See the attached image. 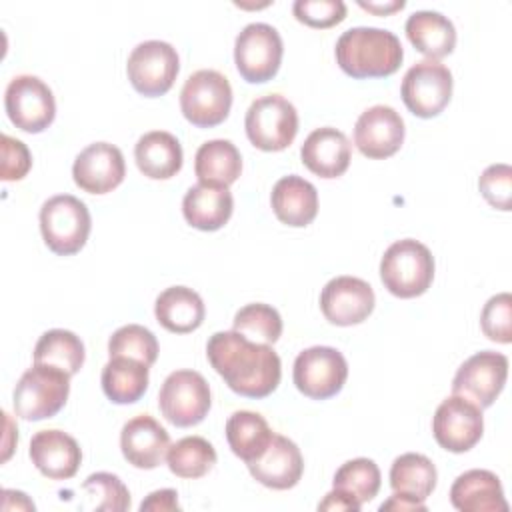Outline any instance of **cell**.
Wrapping results in <instances>:
<instances>
[{"label":"cell","mask_w":512,"mask_h":512,"mask_svg":"<svg viewBox=\"0 0 512 512\" xmlns=\"http://www.w3.org/2000/svg\"><path fill=\"white\" fill-rule=\"evenodd\" d=\"M86 352L80 336L64 328H52L44 332L34 346V362L62 368L74 376L84 364Z\"/></svg>","instance_id":"cell-33"},{"label":"cell","mask_w":512,"mask_h":512,"mask_svg":"<svg viewBox=\"0 0 512 512\" xmlns=\"http://www.w3.org/2000/svg\"><path fill=\"white\" fill-rule=\"evenodd\" d=\"M234 198L228 186L198 182L184 194L182 214L192 228L214 232L220 230L232 216Z\"/></svg>","instance_id":"cell-23"},{"label":"cell","mask_w":512,"mask_h":512,"mask_svg":"<svg viewBox=\"0 0 512 512\" xmlns=\"http://www.w3.org/2000/svg\"><path fill=\"white\" fill-rule=\"evenodd\" d=\"M410 44L428 60L448 56L456 46V28L452 20L434 10L412 12L404 24Z\"/></svg>","instance_id":"cell-27"},{"label":"cell","mask_w":512,"mask_h":512,"mask_svg":"<svg viewBox=\"0 0 512 512\" xmlns=\"http://www.w3.org/2000/svg\"><path fill=\"white\" fill-rule=\"evenodd\" d=\"M68 394H70L68 372L50 364L34 362V366L20 376L14 388V396H12L14 414L30 422L52 418L64 408Z\"/></svg>","instance_id":"cell-4"},{"label":"cell","mask_w":512,"mask_h":512,"mask_svg":"<svg viewBox=\"0 0 512 512\" xmlns=\"http://www.w3.org/2000/svg\"><path fill=\"white\" fill-rule=\"evenodd\" d=\"M404 120L386 104H376L364 110L354 124L356 148L372 160H382L396 154L404 142Z\"/></svg>","instance_id":"cell-17"},{"label":"cell","mask_w":512,"mask_h":512,"mask_svg":"<svg viewBox=\"0 0 512 512\" xmlns=\"http://www.w3.org/2000/svg\"><path fill=\"white\" fill-rule=\"evenodd\" d=\"M478 190L490 206L508 212L512 206V168L490 164L478 178Z\"/></svg>","instance_id":"cell-40"},{"label":"cell","mask_w":512,"mask_h":512,"mask_svg":"<svg viewBox=\"0 0 512 512\" xmlns=\"http://www.w3.org/2000/svg\"><path fill=\"white\" fill-rule=\"evenodd\" d=\"M484 432L482 408L464 396L452 394L442 400L432 418V434L436 442L454 454L474 448Z\"/></svg>","instance_id":"cell-14"},{"label":"cell","mask_w":512,"mask_h":512,"mask_svg":"<svg viewBox=\"0 0 512 512\" xmlns=\"http://www.w3.org/2000/svg\"><path fill=\"white\" fill-rule=\"evenodd\" d=\"M2 496H4V500H10L12 496H16V508L34 510V502H30V500L26 498V494H24V492H16V490H4V492H2ZM2 508H4V510H10V504H8V502H4V504H2Z\"/></svg>","instance_id":"cell-47"},{"label":"cell","mask_w":512,"mask_h":512,"mask_svg":"<svg viewBox=\"0 0 512 512\" xmlns=\"http://www.w3.org/2000/svg\"><path fill=\"white\" fill-rule=\"evenodd\" d=\"M82 490L94 498L92 508L98 512H124L130 508V492L116 474H90L82 482Z\"/></svg>","instance_id":"cell-38"},{"label":"cell","mask_w":512,"mask_h":512,"mask_svg":"<svg viewBox=\"0 0 512 512\" xmlns=\"http://www.w3.org/2000/svg\"><path fill=\"white\" fill-rule=\"evenodd\" d=\"M284 44L278 30L266 22H252L242 28L234 42V64L250 84H262L276 76Z\"/></svg>","instance_id":"cell-9"},{"label":"cell","mask_w":512,"mask_h":512,"mask_svg":"<svg viewBox=\"0 0 512 512\" xmlns=\"http://www.w3.org/2000/svg\"><path fill=\"white\" fill-rule=\"evenodd\" d=\"M372 286L356 276H336L320 292V310L336 326L364 322L374 310Z\"/></svg>","instance_id":"cell-16"},{"label":"cell","mask_w":512,"mask_h":512,"mask_svg":"<svg viewBox=\"0 0 512 512\" xmlns=\"http://www.w3.org/2000/svg\"><path fill=\"white\" fill-rule=\"evenodd\" d=\"M232 106V86L218 70H196L180 90V110L198 128H212L226 120Z\"/></svg>","instance_id":"cell-7"},{"label":"cell","mask_w":512,"mask_h":512,"mask_svg":"<svg viewBox=\"0 0 512 512\" xmlns=\"http://www.w3.org/2000/svg\"><path fill=\"white\" fill-rule=\"evenodd\" d=\"M244 128L256 148L280 152L288 148L298 134V112L284 96L266 94L248 106Z\"/></svg>","instance_id":"cell-6"},{"label":"cell","mask_w":512,"mask_h":512,"mask_svg":"<svg viewBox=\"0 0 512 512\" xmlns=\"http://www.w3.org/2000/svg\"><path fill=\"white\" fill-rule=\"evenodd\" d=\"M30 168H32V154H30L28 146L18 138L2 134L0 178L6 182L22 180Z\"/></svg>","instance_id":"cell-42"},{"label":"cell","mask_w":512,"mask_h":512,"mask_svg":"<svg viewBox=\"0 0 512 512\" xmlns=\"http://www.w3.org/2000/svg\"><path fill=\"white\" fill-rule=\"evenodd\" d=\"M4 108L10 122L30 134L46 130L56 116V100L50 86L32 74H20L8 82Z\"/></svg>","instance_id":"cell-12"},{"label":"cell","mask_w":512,"mask_h":512,"mask_svg":"<svg viewBox=\"0 0 512 512\" xmlns=\"http://www.w3.org/2000/svg\"><path fill=\"white\" fill-rule=\"evenodd\" d=\"M360 502H356L350 494L334 488L332 492H328L324 496V500L318 504V510H352L358 512L360 510Z\"/></svg>","instance_id":"cell-44"},{"label":"cell","mask_w":512,"mask_h":512,"mask_svg":"<svg viewBox=\"0 0 512 512\" xmlns=\"http://www.w3.org/2000/svg\"><path fill=\"white\" fill-rule=\"evenodd\" d=\"M378 510L380 512H384V510H394V512H406V510L412 512V510H416V512H424L426 504L418 502V500H414V498H410V496H406L402 492H394L386 502L380 504Z\"/></svg>","instance_id":"cell-45"},{"label":"cell","mask_w":512,"mask_h":512,"mask_svg":"<svg viewBox=\"0 0 512 512\" xmlns=\"http://www.w3.org/2000/svg\"><path fill=\"white\" fill-rule=\"evenodd\" d=\"M292 378L304 396L326 400L342 390L348 378V362L332 346H312L296 356Z\"/></svg>","instance_id":"cell-13"},{"label":"cell","mask_w":512,"mask_h":512,"mask_svg":"<svg viewBox=\"0 0 512 512\" xmlns=\"http://www.w3.org/2000/svg\"><path fill=\"white\" fill-rule=\"evenodd\" d=\"M272 210L282 224L292 228L308 226L318 214V190L302 176L280 178L270 194Z\"/></svg>","instance_id":"cell-25"},{"label":"cell","mask_w":512,"mask_h":512,"mask_svg":"<svg viewBox=\"0 0 512 512\" xmlns=\"http://www.w3.org/2000/svg\"><path fill=\"white\" fill-rule=\"evenodd\" d=\"M450 502L462 512H506L508 502L500 478L482 468L460 474L450 488Z\"/></svg>","instance_id":"cell-24"},{"label":"cell","mask_w":512,"mask_h":512,"mask_svg":"<svg viewBox=\"0 0 512 512\" xmlns=\"http://www.w3.org/2000/svg\"><path fill=\"white\" fill-rule=\"evenodd\" d=\"M210 404V386L196 370L170 372L158 392V408L162 416L178 428L200 424L206 418Z\"/></svg>","instance_id":"cell-8"},{"label":"cell","mask_w":512,"mask_h":512,"mask_svg":"<svg viewBox=\"0 0 512 512\" xmlns=\"http://www.w3.org/2000/svg\"><path fill=\"white\" fill-rule=\"evenodd\" d=\"M108 354L134 358L146 366H152L158 358V340L156 336L140 324L120 326L108 340Z\"/></svg>","instance_id":"cell-37"},{"label":"cell","mask_w":512,"mask_h":512,"mask_svg":"<svg viewBox=\"0 0 512 512\" xmlns=\"http://www.w3.org/2000/svg\"><path fill=\"white\" fill-rule=\"evenodd\" d=\"M358 6L368 10V12L386 16V14H392L396 10H402L406 6V2L404 0H390V2H364V0H358Z\"/></svg>","instance_id":"cell-46"},{"label":"cell","mask_w":512,"mask_h":512,"mask_svg":"<svg viewBox=\"0 0 512 512\" xmlns=\"http://www.w3.org/2000/svg\"><path fill=\"white\" fill-rule=\"evenodd\" d=\"M334 488L350 494L356 502L364 504L374 500V496L380 490L382 484V476H380V468L376 466L374 460L370 458H354L344 462L332 480Z\"/></svg>","instance_id":"cell-35"},{"label":"cell","mask_w":512,"mask_h":512,"mask_svg":"<svg viewBox=\"0 0 512 512\" xmlns=\"http://www.w3.org/2000/svg\"><path fill=\"white\" fill-rule=\"evenodd\" d=\"M138 170L152 180H168L182 168V146L178 138L166 130H152L138 138L134 146Z\"/></svg>","instance_id":"cell-26"},{"label":"cell","mask_w":512,"mask_h":512,"mask_svg":"<svg viewBox=\"0 0 512 512\" xmlns=\"http://www.w3.org/2000/svg\"><path fill=\"white\" fill-rule=\"evenodd\" d=\"M148 510H154V512H166V510H180V504H178V492L172 490V488H164V490H156V492H150L142 504H140V512H148Z\"/></svg>","instance_id":"cell-43"},{"label":"cell","mask_w":512,"mask_h":512,"mask_svg":"<svg viewBox=\"0 0 512 512\" xmlns=\"http://www.w3.org/2000/svg\"><path fill=\"white\" fill-rule=\"evenodd\" d=\"M146 364L126 358V356H114L110 358L100 374L102 390L106 398L114 404H134L138 402L144 392L148 390V374Z\"/></svg>","instance_id":"cell-29"},{"label":"cell","mask_w":512,"mask_h":512,"mask_svg":"<svg viewBox=\"0 0 512 512\" xmlns=\"http://www.w3.org/2000/svg\"><path fill=\"white\" fill-rule=\"evenodd\" d=\"M434 278V256L426 244L404 238L392 242L380 260V280L398 298L424 294Z\"/></svg>","instance_id":"cell-3"},{"label":"cell","mask_w":512,"mask_h":512,"mask_svg":"<svg viewBox=\"0 0 512 512\" xmlns=\"http://www.w3.org/2000/svg\"><path fill=\"white\" fill-rule=\"evenodd\" d=\"M480 328L484 336L494 342H512V296L508 292H500L484 304L480 314Z\"/></svg>","instance_id":"cell-39"},{"label":"cell","mask_w":512,"mask_h":512,"mask_svg":"<svg viewBox=\"0 0 512 512\" xmlns=\"http://www.w3.org/2000/svg\"><path fill=\"white\" fill-rule=\"evenodd\" d=\"M166 462L178 478H202L216 464L214 446L202 436H186L168 448Z\"/></svg>","instance_id":"cell-34"},{"label":"cell","mask_w":512,"mask_h":512,"mask_svg":"<svg viewBox=\"0 0 512 512\" xmlns=\"http://www.w3.org/2000/svg\"><path fill=\"white\" fill-rule=\"evenodd\" d=\"M300 158L312 174L320 178H338L350 166L352 146L344 132L332 126H322L306 136L300 148Z\"/></svg>","instance_id":"cell-22"},{"label":"cell","mask_w":512,"mask_h":512,"mask_svg":"<svg viewBox=\"0 0 512 512\" xmlns=\"http://www.w3.org/2000/svg\"><path fill=\"white\" fill-rule=\"evenodd\" d=\"M246 338L262 344H274L282 334V318L270 304L254 302L242 306L234 314V328Z\"/></svg>","instance_id":"cell-36"},{"label":"cell","mask_w":512,"mask_h":512,"mask_svg":"<svg viewBox=\"0 0 512 512\" xmlns=\"http://www.w3.org/2000/svg\"><path fill=\"white\" fill-rule=\"evenodd\" d=\"M120 448L128 464L140 470H152L164 462L170 436L150 414H140L122 426Z\"/></svg>","instance_id":"cell-19"},{"label":"cell","mask_w":512,"mask_h":512,"mask_svg":"<svg viewBox=\"0 0 512 512\" xmlns=\"http://www.w3.org/2000/svg\"><path fill=\"white\" fill-rule=\"evenodd\" d=\"M180 70V58L172 44L164 40H146L132 48L126 74L132 88L148 98L166 94Z\"/></svg>","instance_id":"cell-10"},{"label":"cell","mask_w":512,"mask_h":512,"mask_svg":"<svg viewBox=\"0 0 512 512\" xmlns=\"http://www.w3.org/2000/svg\"><path fill=\"white\" fill-rule=\"evenodd\" d=\"M246 466L256 482L272 490L294 488L304 472L300 448L282 434H274L262 456Z\"/></svg>","instance_id":"cell-20"},{"label":"cell","mask_w":512,"mask_h":512,"mask_svg":"<svg viewBox=\"0 0 512 512\" xmlns=\"http://www.w3.org/2000/svg\"><path fill=\"white\" fill-rule=\"evenodd\" d=\"M206 356L228 388L240 396L266 398L280 384L282 362L274 348L236 330L214 332L208 338Z\"/></svg>","instance_id":"cell-1"},{"label":"cell","mask_w":512,"mask_h":512,"mask_svg":"<svg viewBox=\"0 0 512 512\" xmlns=\"http://www.w3.org/2000/svg\"><path fill=\"white\" fill-rule=\"evenodd\" d=\"M336 62L352 78H384L394 74L404 58L400 38L384 28H348L336 40Z\"/></svg>","instance_id":"cell-2"},{"label":"cell","mask_w":512,"mask_h":512,"mask_svg":"<svg viewBox=\"0 0 512 512\" xmlns=\"http://www.w3.org/2000/svg\"><path fill=\"white\" fill-rule=\"evenodd\" d=\"M156 320L174 334H188L204 322V302L198 292L188 286H170L162 290L154 304Z\"/></svg>","instance_id":"cell-28"},{"label":"cell","mask_w":512,"mask_h":512,"mask_svg":"<svg viewBox=\"0 0 512 512\" xmlns=\"http://www.w3.org/2000/svg\"><path fill=\"white\" fill-rule=\"evenodd\" d=\"M126 162L118 146L110 142L88 144L74 160L72 178L88 194H106L122 184Z\"/></svg>","instance_id":"cell-18"},{"label":"cell","mask_w":512,"mask_h":512,"mask_svg":"<svg viewBox=\"0 0 512 512\" xmlns=\"http://www.w3.org/2000/svg\"><path fill=\"white\" fill-rule=\"evenodd\" d=\"M292 12L310 28H330L346 18V4L342 0H296Z\"/></svg>","instance_id":"cell-41"},{"label":"cell","mask_w":512,"mask_h":512,"mask_svg":"<svg viewBox=\"0 0 512 512\" xmlns=\"http://www.w3.org/2000/svg\"><path fill=\"white\" fill-rule=\"evenodd\" d=\"M30 460L50 480L72 478L82 462L78 442L62 430H40L30 440Z\"/></svg>","instance_id":"cell-21"},{"label":"cell","mask_w":512,"mask_h":512,"mask_svg":"<svg viewBox=\"0 0 512 512\" xmlns=\"http://www.w3.org/2000/svg\"><path fill=\"white\" fill-rule=\"evenodd\" d=\"M438 472L430 458L418 452H406L394 458L390 466V486L418 502H424L436 488Z\"/></svg>","instance_id":"cell-32"},{"label":"cell","mask_w":512,"mask_h":512,"mask_svg":"<svg viewBox=\"0 0 512 512\" xmlns=\"http://www.w3.org/2000/svg\"><path fill=\"white\" fill-rule=\"evenodd\" d=\"M272 436L274 432L258 412L238 410L226 420L228 446L246 464L262 456V452L272 442Z\"/></svg>","instance_id":"cell-31"},{"label":"cell","mask_w":512,"mask_h":512,"mask_svg":"<svg viewBox=\"0 0 512 512\" xmlns=\"http://www.w3.org/2000/svg\"><path fill=\"white\" fill-rule=\"evenodd\" d=\"M92 218L86 204L72 194H56L40 208V232L58 256L76 254L88 240Z\"/></svg>","instance_id":"cell-5"},{"label":"cell","mask_w":512,"mask_h":512,"mask_svg":"<svg viewBox=\"0 0 512 512\" xmlns=\"http://www.w3.org/2000/svg\"><path fill=\"white\" fill-rule=\"evenodd\" d=\"M194 172L198 182L230 186L242 172V156L230 140H208L196 150Z\"/></svg>","instance_id":"cell-30"},{"label":"cell","mask_w":512,"mask_h":512,"mask_svg":"<svg viewBox=\"0 0 512 512\" xmlns=\"http://www.w3.org/2000/svg\"><path fill=\"white\" fill-rule=\"evenodd\" d=\"M508 376V358L494 350H482L470 356L452 380V394L464 396L478 408L494 404Z\"/></svg>","instance_id":"cell-15"},{"label":"cell","mask_w":512,"mask_h":512,"mask_svg":"<svg viewBox=\"0 0 512 512\" xmlns=\"http://www.w3.org/2000/svg\"><path fill=\"white\" fill-rule=\"evenodd\" d=\"M452 72L438 60H420L402 78L400 96L418 118L438 116L452 98Z\"/></svg>","instance_id":"cell-11"}]
</instances>
